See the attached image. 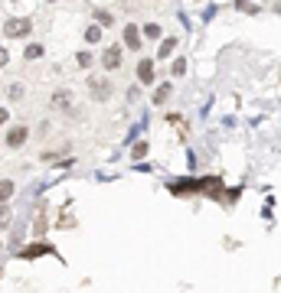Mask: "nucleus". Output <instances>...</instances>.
I'll use <instances>...</instances> for the list:
<instances>
[{
    "label": "nucleus",
    "mask_w": 281,
    "mask_h": 293,
    "mask_svg": "<svg viewBox=\"0 0 281 293\" xmlns=\"http://www.w3.org/2000/svg\"><path fill=\"white\" fill-rule=\"evenodd\" d=\"M167 98H170V85H160V88L154 92V104H164Z\"/></svg>",
    "instance_id": "f8f14e48"
},
{
    "label": "nucleus",
    "mask_w": 281,
    "mask_h": 293,
    "mask_svg": "<svg viewBox=\"0 0 281 293\" xmlns=\"http://www.w3.org/2000/svg\"><path fill=\"white\" fill-rule=\"evenodd\" d=\"M98 39H102V26H89V30H85V42L92 46V42H98Z\"/></svg>",
    "instance_id": "9b49d317"
},
{
    "label": "nucleus",
    "mask_w": 281,
    "mask_h": 293,
    "mask_svg": "<svg viewBox=\"0 0 281 293\" xmlns=\"http://www.w3.org/2000/svg\"><path fill=\"white\" fill-rule=\"evenodd\" d=\"M140 156H147V144H144V140L134 147V160H140Z\"/></svg>",
    "instance_id": "412c9836"
},
{
    "label": "nucleus",
    "mask_w": 281,
    "mask_h": 293,
    "mask_svg": "<svg viewBox=\"0 0 281 293\" xmlns=\"http://www.w3.org/2000/svg\"><path fill=\"white\" fill-rule=\"evenodd\" d=\"M95 20H98L102 26H111V20H115V16H111L108 10H95Z\"/></svg>",
    "instance_id": "2eb2a0df"
},
{
    "label": "nucleus",
    "mask_w": 281,
    "mask_h": 293,
    "mask_svg": "<svg viewBox=\"0 0 281 293\" xmlns=\"http://www.w3.org/2000/svg\"><path fill=\"white\" fill-rule=\"evenodd\" d=\"M7 118H10V111H7V108H0V124H7Z\"/></svg>",
    "instance_id": "5701e85b"
},
{
    "label": "nucleus",
    "mask_w": 281,
    "mask_h": 293,
    "mask_svg": "<svg viewBox=\"0 0 281 293\" xmlns=\"http://www.w3.org/2000/svg\"><path fill=\"white\" fill-rule=\"evenodd\" d=\"M49 251H52L49 244H30V247L23 251V257H39V254H49Z\"/></svg>",
    "instance_id": "6e6552de"
},
{
    "label": "nucleus",
    "mask_w": 281,
    "mask_h": 293,
    "mask_svg": "<svg viewBox=\"0 0 281 293\" xmlns=\"http://www.w3.org/2000/svg\"><path fill=\"white\" fill-rule=\"evenodd\" d=\"M75 62H78L82 69H89V65H92V52H78V59H75Z\"/></svg>",
    "instance_id": "f3484780"
},
{
    "label": "nucleus",
    "mask_w": 281,
    "mask_h": 293,
    "mask_svg": "<svg viewBox=\"0 0 281 293\" xmlns=\"http://www.w3.org/2000/svg\"><path fill=\"white\" fill-rule=\"evenodd\" d=\"M235 7H239V10H242V13H255V7H252V4H249V0H235Z\"/></svg>",
    "instance_id": "aec40b11"
},
{
    "label": "nucleus",
    "mask_w": 281,
    "mask_h": 293,
    "mask_svg": "<svg viewBox=\"0 0 281 293\" xmlns=\"http://www.w3.org/2000/svg\"><path fill=\"white\" fill-rule=\"evenodd\" d=\"M26 137H30V130H26V127H13L10 134H7V147H23Z\"/></svg>",
    "instance_id": "39448f33"
},
{
    "label": "nucleus",
    "mask_w": 281,
    "mask_h": 293,
    "mask_svg": "<svg viewBox=\"0 0 281 293\" xmlns=\"http://www.w3.org/2000/svg\"><path fill=\"white\" fill-rule=\"evenodd\" d=\"M173 49H177V39H173V36H167V39L160 42V52H157V56H160V59H167Z\"/></svg>",
    "instance_id": "1a4fd4ad"
},
{
    "label": "nucleus",
    "mask_w": 281,
    "mask_h": 293,
    "mask_svg": "<svg viewBox=\"0 0 281 293\" xmlns=\"http://www.w3.org/2000/svg\"><path fill=\"white\" fill-rule=\"evenodd\" d=\"M7 225H10V209L0 202V228H7Z\"/></svg>",
    "instance_id": "dca6fc26"
},
{
    "label": "nucleus",
    "mask_w": 281,
    "mask_h": 293,
    "mask_svg": "<svg viewBox=\"0 0 281 293\" xmlns=\"http://www.w3.org/2000/svg\"><path fill=\"white\" fill-rule=\"evenodd\" d=\"M23 56H26V59H39V56H43V46H39V42H30Z\"/></svg>",
    "instance_id": "ddd939ff"
},
{
    "label": "nucleus",
    "mask_w": 281,
    "mask_h": 293,
    "mask_svg": "<svg viewBox=\"0 0 281 293\" xmlns=\"http://www.w3.org/2000/svg\"><path fill=\"white\" fill-rule=\"evenodd\" d=\"M183 72H187V59H177V62H173V75H183Z\"/></svg>",
    "instance_id": "a211bd4d"
},
{
    "label": "nucleus",
    "mask_w": 281,
    "mask_h": 293,
    "mask_svg": "<svg viewBox=\"0 0 281 293\" xmlns=\"http://www.w3.org/2000/svg\"><path fill=\"white\" fill-rule=\"evenodd\" d=\"M30 30H33V20H26V16H13V20H7L4 23V33L10 39H23V36H30Z\"/></svg>",
    "instance_id": "f257e3e1"
},
{
    "label": "nucleus",
    "mask_w": 281,
    "mask_h": 293,
    "mask_svg": "<svg viewBox=\"0 0 281 293\" xmlns=\"http://www.w3.org/2000/svg\"><path fill=\"white\" fill-rule=\"evenodd\" d=\"M125 46H128V49H134V52L140 49V33H137V26H134V23H128V26H125Z\"/></svg>",
    "instance_id": "20e7f679"
},
{
    "label": "nucleus",
    "mask_w": 281,
    "mask_h": 293,
    "mask_svg": "<svg viewBox=\"0 0 281 293\" xmlns=\"http://www.w3.org/2000/svg\"><path fill=\"white\" fill-rule=\"evenodd\" d=\"M7 62H10V52H7L4 46H0V69H4V65H7Z\"/></svg>",
    "instance_id": "4be33fe9"
},
{
    "label": "nucleus",
    "mask_w": 281,
    "mask_h": 293,
    "mask_svg": "<svg viewBox=\"0 0 281 293\" xmlns=\"http://www.w3.org/2000/svg\"><path fill=\"white\" fill-rule=\"evenodd\" d=\"M102 65L105 69H121V46H108L102 52Z\"/></svg>",
    "instance_id": "f03ea898"
},
{
    "label": "nucleus",
    "mask_w": 281,
    "mask_h": 293,
    "mask_svg": "<svg viewBox=\"0 0 281 293\" xmlns=\"http://www.w3.org/2000/svg\"><path fill=\"white\" fill-rule=\"evenodd\" d=\"M69 104H72V95H69V92H56V95H52V108L63 111V108H69Z\"/></svg>",
    "instance_id": "0eeeda50"
},
{
    "label": "nucleus",
    "mask_w": 281,
    "mask_h": 293,
    "mask_svg": "<svg viewBox=\"0 0 281 293\" xmlns=\"http://www.w3.org/2000/svg\"><path fill=\"white\" fill-rule=\"evenodd\" d=\"M0 247H4V244H0Z\"/></svg>",
    "instance_id": "b1692460"
},
{
    "label": "nucleus",
    "mask_w": 281,
    "mask_h": 293,
    "mask_svg": "<svg viewBox=\"0 0 281 293\" xmlns=\"http://www.w3.org/2000/svg\"><path fill=\"white\" fill-rule=\"evenodd\" d=\"M92 95L98 98V101H105V98L111 95V85L105 82V78H95V82H92Z\"/></svg>",
    "instance_id": "423d86ee"
},
{
    "label": "nucleus",
    "mask_w": 281,
    "mask_h": 293,
    "mask_svg": "<svg viewBox=\"0 0 281 293\" xmlns=\"http://www.w3.org/2000/svg\"><path fill=\"white\" fill-rule=\"evenodd\" d=\"M137 82L140 85H151L154 82V62L151 59H140L137 62Z\"/></svg>",
    "instance_id": "7ed1b4c3"
},
{
    "label": "nucleus",
    "mask_w": 281,
    "mask_h": 293,
    "mask_svg": "<svg viewBox=\"0 0 281 293\" xmlns=\"http://www.w3.org/2000/svg\"><path fill=\"white\" fill-rule=\"evenodd\" d=\"M7 95H10L13 101H16V98H23V85H10V88H7Z\"/></svg>",
    "instance_id": "6ab92c4d"
},
{
    "label": "nucleus",
    "mask_w": 281,
    "mask_h": 293,
    "mask_svg": "<svg viewBox=\"0 0 281 293\" xmlns=\"http://www.w3.org/2000/svg\"><path fill=\"white\" fill-rule=\"evenodd\" d=\"M13 195V183L10 179H0V202H7Z\"/></svg>",
    "instance_id": "9d476101"
},
{
    "label": "nucleus",
    "mask_w": 281,
    "mask_h": 293,
    "mask_svg": "<svg viewBox=\"0 0 281 293\" xmlns=\"http://www.w3.org/2000/svg\"><path fill=\"white\" fill-rule=\"evenodd\" d=\"M144 36H147V39H160V26H157V23H147V26H144Z\"/></svg>",
    "instance_id": "4468645a"
}]
</instances>
